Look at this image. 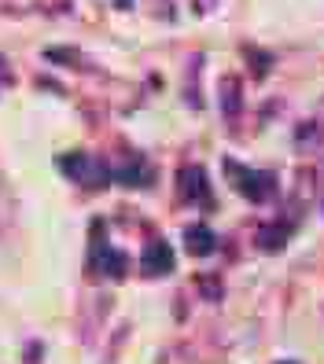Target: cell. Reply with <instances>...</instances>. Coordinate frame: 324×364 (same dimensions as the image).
<instances>
[{
    "label": "cell",
    "mask_w": 324,
    "mask_h": 364,
    "mask_svg": "<svg viewBox=\"0 0 324 364\" xmlns=\"http://www.w3.org/2000/svg\"><path fill=\"white\" fill-rule=\"evenodd\" d=\"M225 169H229L232 181H236V191L247 196L251 203H266V199L276 196V177L266 173V169H244V166H236V162H225Z\"/></svg>",
    "instance_id": "obj_1"
},
{
    "label": "cell",
    "mask_w": 324,
    "mask_h": 364,
    "mask_svg": "<svg viewBox=\"0 0 324 364\" xmlns=\"http://www.w3.org/2000/svg\"><path fill=\"white\" fill-rule=\"evenodd\" d=\"M59 169L67 177L89 184V188H107V181H111V173H107V166L89 159L85 151H70V155H59Z\"/></svg>",
    "instance_id": "obj_2"
},
{
    "label": "cell",
    "mask_w": 324,
    "mask_h": 364,
    "mask_svg": "<svg viewBox=\"0 0 324 364\" xmlns=\"http://www.w3.org/2000/svg\"><path fill=\"white\" fill-rule=\"evenodd\" d=\"M140 272L144 276H166V272H174V247H169L166 240L147 243L144 254H140Z\"/></svg>",
    "instance_id": "obj_3"
},
{
    "label": "cell",
    "mask_w": 324,
    "mask_h": 364,
    "mask_svg": "<svg viewBox=\"0 0 324 364\" xmlns=\"http://www.w3.org/2000/svg\"><path fill=\"white\" fill-rule=\"evenodd\" d=\"M184 243H188V254H214V247H218V235H214L207 225H192L184 232Z\"/></svg>",
    "instance_id": "obj_4"
},
{
    "label": "cell",
    "mask_w": 324,
    "mask_h": 364,
    "mask_svg": "<svg viewBox=\"0 0 324 364\" xmlns=\"http://www.w3.org/2000/svg\"><path fill=\"white\" fill-rule=\"evenodd\" d=\"M188 184H184V196L188 199H196V203H203V206H210V188H207V173L199 166H192V169H184L181 173Z\"/></svg>",
    "instance_id": "obj_5"
},
{
    "label": "cell",
    "mask_w": 324,
    "mask_h": 364,
    "mask_svg": "<svg viewBox=\"0 0 324 364\" xmlns=\"http://www.w3.org/2000/svg\"><path fill=\"white\" fill-rule=\"evenodd\" d=\"M100 265H103V272L111 276V280H122V276H125V269H129V258H125L122 250L103 247V254H100Z\"/></svg>",
    "instance_id": "obj_6"
},
{
    "label": "cell",
    "mask_w": 324,
    "mask_h": 364,
    "mask_svg": "<svg viewBox=\"0 0 324 364\" xmlns=\"http://www.w3.org/2000/svg\"><path fill=\"white\" fill-rule=\"evenodd\" d=\"M288 235H291V228L284 225H266L262 232H258V243H262V250H284V243H288Z\"/></svg>",
    "instance_id": "obj_7"
},
{
    "label": "cell",
    "mask_w": 324,
    "mask_h": 364,
    "mask_svg": "<svg viewBox=\"0 0 324 364\" xmlns=\"http://www.w3.org/2000/svg\"><path fill=\"white\" fill-rule=\"evenodd\" d=\"M221 89H225V96H221V111H225L229 118H236V114H240V107H244V100H240V81H236V77H225V81H221Z\"/></svg>",
    "instance_id": "obj_8"
},
{
    "label": "cell",
    "mask_w": 324,
    "mask_h": 364,
    "mask_svg": "<svg viewBox=\"0 0 324 364\" xmlns=\"http://www.w3.org/2000/svg\"><path fill=\"white\" fill-rule=\"evenodd\" d=\"M115 177H118V184H129V188H133V184H140V181H144V166H140V159H133L129 166H122Z\"/></svg>",
    "instance_id": "obj_9"
},
{
    "label": "cell",
    "mask_w": 324,
    "mask_h": 364,
    "mask_svg": "<svg viewBox=\"0 0 324 364\" xmlns=\"http://www.w3.org/2000/svg\"><path fill=\"white\" fill-rule=\"evenodd\" d=\"M199 287L210 294V298H221V284H214V280H207V276H199Z\"/></svg>",
    "instance_id": "obj_10"
},
{
    "label": "cell",
    "mask_w": 324,
    "mask_h": 364,
    "mask_svg": "<svg viewBox=\"0 0 324 364\" xmlns=\"http://www.w3.org/2000/svg\"><path fill=\"white\" fill-rule=\"evenodd\" d=\"M4 81H11V70H8V63H4V55H0V85Z\"/></svg>",
    "instance_id": "obj_11"
},
{
    "label": "cell",
    "mask_w": 324,
    "mask_h": 364,
    "mask_svg": "<svg viewBox=\"0 0 324 364\" xmlns=\"http://www.w3.org/2000/svg\"><path fill=\"white\" fill-rule=\"evenodd\" d=\"M129 4H133V0H115V8H122V11H125Z\"/></svg>",
    "instance_id": "obj_12"
},
{
    "label": "cell",
    "mask_w": 324,
    "mask_h": 364,
    "mask_svg": "<svg viewBox=\"0 0 324 364\" xmlns=\"http://www.w3.org/2000/svg\"><path fill=\"white\" fill-rule=\"evenodd\" d=\"M280 364H298V360H280Z\"/></svg>",
    "instance_id": "obj_13"
}]
</instances>
